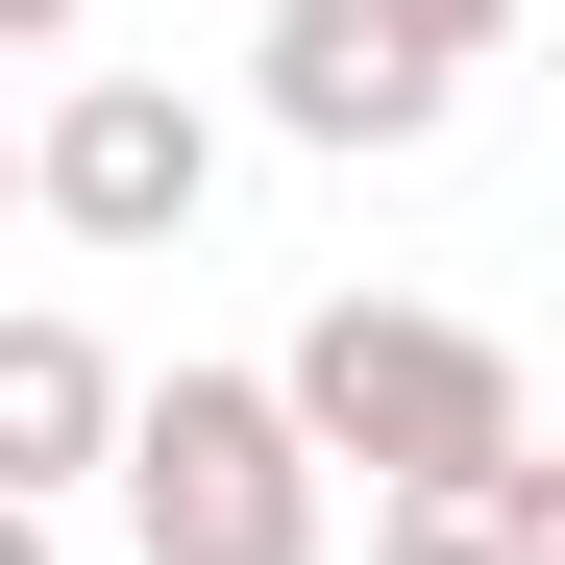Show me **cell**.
I'll return each instance as SVG.
<instances>
[{
    "mask_svg": "<svg viewBox=\"0 0 565 565\" xmlns=\"http://www.w3.org/2000/svg\"><path fill=\"white\" fill-rule=\"evenodd\" d=\"M369 25H394L418 74H492V50H516V0H369Z\"/></svg>",
    "mask_w": 565,
    "mask_h": 565,
    "instance_id": "8992f818",
    "label": "cell"
},
{
    "mask_svg": "<svg viewBox=\"0 0 565 565\" xmlns=\"http://www.w3.org/2000/svg\"><path fill=\"white\" fill-rule=\"evenodd\" d=\"M74 25H99V0H0V50H74Z\"/></svg>",
    "mask_w": 565,
    "mask_h": 565,
    "instance_id": "52a82bcc",
    "label": "cell"
},
{
    "mask_svg": "<svg viewBox=\"0 0 565 565\" xmlns=\"http://www.w3.org/2000/svg\"><path fill=\"white\" fill-rule=\"evenodd\" d=\"M124 541L148 565H320V467L296 418H270V369H172V394H124Z\"/></svg>",
    "mask_w": 565,
    "mask_h": 565,
    "instance_id": "7a4b0ae2",
    "label": "cell"
},
{
    "mask_svg": "<svg viewBox=\"0 0 565 565\" xmlns=\"http://www.w3.org/2000/svg\"><path fill=\"white\" fill-rule=\"evenodd\" d=\"M0 222H25V124H0Z\"/></svg>",
    "mask_w": 565,
    "mask_h": 565,
    "instance_id": "9c48e42d",
    "label": "cell"
},
{
    "mask_svg": "<svg viewBox=\"0 0 565 565\" xmlns=\"http://www.w3.org/2000/svg\"><path fill=\"white\" fill-rule=\"evenodd\" d=\"M246 99L296 124V148H418L443 124V74L369 25V0H270V50H246Z\"/></svg>",
    "mask_w": 565,
    "mask_h": 565,
    "instance_id": "277c9868",
    "label": "cell"
},
{
    "mask_svg": "<svg viewBox=\"0 0 565 565\" xmlns=\"http://www.w3.org/2000/svg\"><path fill=\"white\" fill-rule=\"evenodd\" d=\"M124 443V369H99V320H0V492H74V467Z\"/></svg>",
    "mask_w": 565,
    "mask_h": 565,
    "instance_id": "5b68a950",
    "label": "cell"
},
{
    "mask_svg": "<svg viewBox=\"0 0 565 565\" xmlns=\"http://www.w3.org/2000/svg\"><path fill=\"white\" fill-rule=\"evenodd\" d=\"M270 418H296V467L344 492H443V467H516L541 418H516V344L492 320H443V296H320L296 344H270Z\"/></svg>",
    "mask_w": 565,
    "mask_h": 565,
    "instance_id": "6da1fadb",
    "label": "cell"
},
{
    "mask_svg": "<svg viewBox=\"0 0 565 565\" xmlns=\"http://www.w3.org/2000/svg\"><path fill=\"white\" fill-rule=\"evenodd\" d=\"M25 198H50L74 246H198V198H222V124L172 99V74H74V99H50V148H25Z\"/></svg>",
    "mask_w": 565,
    "mask_h": 565,
    "instance_id": "3957f363",
    "label": "cell"
},
{
    "mask_svg": "<svg viewBox=\"0 0 565 565\" xmlns=\"http://www.w3.org/2000/svg\"><path fill=\"white\" fill-rule=\"evenodd\" d=\"M0 565H50V516H25V492H0Z\"/></svg>",
    "mask_w": 565,
    "mask_h": 565,
    "instance_id": "ba28073f",
    "label": "cell"
}]
</instances>
